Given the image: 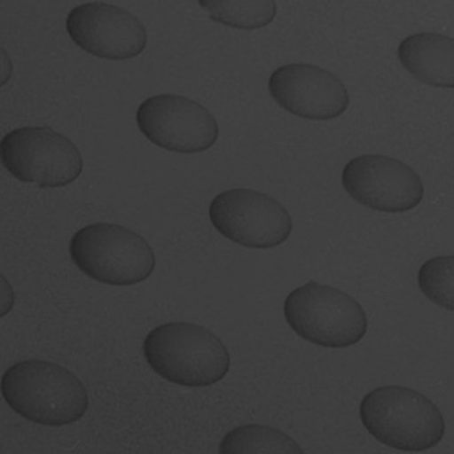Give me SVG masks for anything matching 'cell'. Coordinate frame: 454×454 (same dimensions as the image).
<instances>
[{"instance_id":"cell-5","label":"cell","mask_w":454,"mask_h":454,"mask_svg":"<svg viewBox=\"0 0 454 454\" xmlns=\"http://www.w3.org/2000/svg\"><path fill=\"white\" fill-rule=\"evenodd\" d=\"M285 317L298 336L324 348L354 346L367 333L366 312L356 300L342 290L314 281L289 294Z\"/></svg>"},{"instance_id":"cell-11","label":"cell","mask_w":454,"mask_h":454,"mask_svg":"<svg viewBox=\"0 0 454 454\" xmlns=\"http://www.w3.org/2000/svg\"><path fill=\"white\" fill-rule=\"evenodd\" d=\"M272 98L286 111L309 121H331L349 107V93L343 82L323 67L288 64L269 80Z\"/></svg>"},{"instance_id":"cell-3","label":"cell","mask_w":454,"mask_h":454,"mask_svg":"<svg viewBox=\"0 0 454 454\" xmlns=\"http://www.w3.org/2000/svg\"><path fill=\"white\" fill-rule=\"evenodd\" d=\"M361 421L370 434L391 449L421 452L445 435L438 406L425 395L398 385L381 386L364 395Z\"/></svg>"},{"instance_id":"cell-7","label":"cell","mask_w":454,"mask_h":454,"mask_svg":"<svg viewBox=\"0 0 454 454\" xmlns=\"http://www.w3.org/2000/svg\"><path fill=\"white\" fill-rule=\"evenodd\" d=\"M211 223L224 238L248 248H272L293 231L286 207L268 194L249 189L225 191L209 207Z\"/></svg>"},{"instance_id":"cell-14","label":"cell","mask_w":454,"mask_h":454,"mask_svg":"<svg viewBox=\"0 0 454 454\" xmlns=\"http://www.w3.org/2000/svg\"><path fill=\"white\" fill-rule=\"evenodd\" d=\"M211 20L231 28L254 30L275 20L278 6L272 0H200Z\"/></svg>"},{"instance_id":"cell-6","label":"cell","mask_w":454,"mask_h":454,"mask_svg":"<svg viewBox=\"0 0 454 454\" xmlns=\"http://www.w3.org/2000/svg\"><path fill=\"white\" fill-rule=\"evenodd\" d=\"M3 166L22 183L40 189L74 183L83 170L77 146L49 126H27L9 132L0 145Z\"/></svg>"},{"instance_id":"cell-12","label":"cell","mask_w":454,"mask_h":454,"mask_svg":"<svg viewBox=\"0 0 454 454\" xmlns=\"http://www.w3.org/2000/svg\"><path fill=\"white\" fill-rule=\"evenodd\" d=\"M403 67L422 83L454 87V40L438 33L414 34L398 47Z\"/></svg>"},{"instance_id":"cell-9","label":"cell","mask_w":454,"mask_h":454,"mask_svg":"<svg viewBox=\"0 0 454 454\" xmlns=\"http://www.w3.org/2000/svg\"><path fill=\"white\" fill-rule=\"evenodd\" d=\"M344 190L370 209L398 214L421 203V177L405 163L384 155H361L350 160L342 173Z\"/></svg>"},{"instance_id":"cell-8","label":"cell","mask_w":454,"mask_h":454,"mask_svg":"<svg viewBox=\"0 0 454 454\" xmlns=\"http://www.w3.org/2000/svg\"><path fill=\"white\" fill-rule=\"evenodd\" d=\"M136 121L150 142L169 152H206L220 135L214 115L204 106L180 95L146 98L138 107Z\"/></svg>"},{"instance_id":"cell-15","label":"cell","mask_w":454,"mask_h":454,"mask_svg":"<svg viewBox=\"0 0 454 454\" xmlns=\"http://www.w3.org/2000/svg\"><path fill=\"white\" fill-rule=\"evenodd\" d=\"M454 257L442 255L429 259L419 272V286L430 301L453 312Z\"/></svg>"},{"instance_id":"cell-2","label":"cell","mask_w":454,"mask_h":454,"mask_svg":"<svg viewBox=\"0 0 454 454\" xmlns=\"http://www.w3.org/2000/svg\"><path fill=\"white\" fill-rule=\"evenodd\" d=\"M143 351L155 373L174 384L207 387L228 374L231 356L216 334L192 323H167L146 336Z\"/></svg>"},{"instance_id":"cell-13","label":"cell","mask_w":454,"mask_h":454,"mask_svg":"<svg viewBox=\"0 0 454 454\" xmlns=\"http://www.w3.org/2000/svg\"><path fill=\"white\" fill-rule=\"evenodd\" d=\"M221 454H302L295 440L281 430L262 425L238 427L225 434L220 445Z\"/></svg>"},{"instance_id":"cell-4","label":"cell","mask_w":454,"mask_h":454,"mask_svg":"<svg viewBox=\"0 0 454 454\" xmlns=\"http://www.w3.org/2000/svg\"><path fill=\"white\" fill-rule=\"evenodd\" d=\"M74 264L95 281L109 286H133L148 278L155 269L152 246L141 235L113 223L82 228L71 239Z\"/></svg>"},{"instance_id":"cell-1","label":"cell","mask_w":454,"mask_h":454,"mask_svg":"<svg viewBox=\"0 0 454 454\" xmlns=\"http://www.w3.org/2000/svg\"><path fill=\"white\" fill-rule=\"evenodd\" d=\"M10 408L30 422L63 427L80 421L88 411L87 388L80 379L52 362H17L2 378Z\"/></svg>"},{"instance_id":"cell-10","label":"cell","mask_w":454,"mask_h":454,"mask_svg":"<svg viewBox=\"0 0 454 454\" xmlns=\"http://www.w3.org/2000/svg\"><path fill=\"white\" fill-rule=\"evenodd\" d=\"M67 32L80 49L109 60L137 57L148 43L145 26L137 17L101 2L85 3L71 10Z\"/></svg>"}]
</instances>
